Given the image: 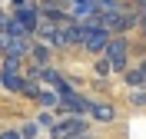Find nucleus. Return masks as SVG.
<instances>
[{
  "instance_id": "0eeeda50",
  "label": "nucleus",
  "mask_w": 146,
  "mask_h": 139,
  "mask_svg": "<svg viewBox=\"0 0 146 139\" xmlns=\"http://www.w3.org/2000/svg\"><path fill=\"white\" fill-rule=\"evenodd\" d=\"M106 40H110V33H106V30H100V27H90V33L83 37V46H86L90 53H103Z\"/></svg>"
},
{
  "instance_id": "6e6552de",
  "label": "nucleus",
  "mask_w": 146,
  "mask_h": 139,
  "mask_svg": "<svg viewBox=\"0 0 146 139\" xmlns=\"http://www.w3.org/2000/svg\"><path fill=\"white\" fill-rule=\"evenodd\" d=\"M0 86L10 93H20V86H23V73H13V70H0Z\"/></svg>"
},
{
  "instance_id": "7ed1b4c3",
  "label": "nucleus",
  "mask_w": 146,
  "mask_h": 139,
  "mask_svg": "<svg viewBox=\"0 0 146 139\" xmlns=\"http://www.w3.org/2000/svg\"><path fill=\"white\" fill-rule=\"evenodd\" d=\"M36 37L43 40V46H50V50H63L66 46V40H63V27H60V23H50V20H40V23H36V30H33Z\"/></svg>"
},
{
  "instance_id": "9b49d317",
  "label": "nucleus",
  "mask_w": 146,
  "mask_h": 139,
  "mask_svg": "<svg viewBox=\"0 0 146 139\" xmlns=\"http://www.w3.org/2000/svg\"><path fill=\"white\" fill-rule=\"evenodd\" d=\"M17 136L20 139H36V123H23V126L17 129Z\"/></svg>"
},
{
  "instance_id": "f03ea898",
  "label": "nucleus",
  "mask_w": 146,
  "mask_h": 139,
  "mask_svg": "<svg viewBox=\"0 0 146 139\" xmlns=\"http://www.w3.org/2000/svg\"><path fill=\"white\" fill-rule=\"evenodd\" d=\"M86 132V119H76V116H66V119H53L50 126V139H80Z\"/></svg>"
},
{
  "instance_id": "f257e3e1",
  "label": "nucleus",
  "mask_w": 146,
  "mask_h": 139,
  "mask_svg": "<svg viewBox=\"0 0 146 139\" xmlns=\"http://www.w3.org/2000/svg\"><path fill=\"white\" fill-rule=\"evenodd\" d=\"M126 56H129V43L123 37H110L106 40V46H103V60L110 63V70L123 73V70H126Z\"/></svg>"
},
{
  "instance_id": "f3484780",
  "label": "nucleus",
  "mask_w": 146,
  "mask_h": 139,
  "mask_svg": "<svg viewBox=\"0 0 146 139\" xmlns=\"http://www.w3.org/2000/svg\"><path fill=\"white\" fill-rule=\"evenodd\" d=\"M13 7H36V0H13Z\"/></svg>"
},
{
  "instance_id": "6ab92c4d",
  "label": "nucleus",
  "mask_w": 146,
  "mask_h": 139,
  "mask_svg": "<svg viewBox=\"0 0 146 139\" xmlns=\"http://www.w3.org/2000/svg\"><path fill=\"white\" fill-rule=\"evenodd\" d=\"M136 23L143 27V33H146V13H136Z\"/></svg>"
},
{
  "instance_id": "1a4fd4ad",
  "label": "nucleus",
  "mask_w": 146,
  "mask_h": 139,
  "mask_svg": "<svg viewBox=\"0 0 146 139\" xmlns=\"http://www.w3.org/2000/svg\"><path fill=\"white\" fill-rule=\"evenodd\" d=\"M90 113H93V119H100V123H113L116 119V109L106 106V103H90Z\"/></svg>"
},
{
  "instance_id": "412c9836",
  "label": "nucleus",
  "mask_w": 146,
  "mask_h": 139,
  "mask_svg": "<svg viewBox=\"0 0 146 139\" xmlns=\"http://www.w3.org/2000/svg\"><path fill=\"white\" fill-rule=\"evenodd\" d=\"M80 139H83V136H80Z\"/></svg>"
},
{
  "instance_id": "4468645a",
  "label": "nucleus",
  "mask_w": 146,
  "mask_h": 139,
  "mask_svg": "<svg viewBox=\"0 0 146 139\" xmlns=\"http://www.w3.org/2000/svg\"><path fill=\"white\" fill-rule=\"evenodd\" d=\"M129 103H133V106H146V93L143 90H133L129 93Z\"/></svg>"
},
{
  "instance_id": "2eb2a0df",
  "label": "nucleus",
  "mask_w": 146,
  "mask_h": 139,
  "mask_svg": "<svg viewBox=\"0 0 146 139\" xmlns=\"http://www.w3.org/2000/svg\"><path fill=\"white\" fill-rule=\"evenodd\" d=\"M40 126H43V129H50V126H53V113H40V119H36V129H40Z\"/></svg>"
},
{
  "instance_id": "9d476101",
  "label": "nucleus",
  "mask_w": 146,
  "mask_h": 139,
  "mask_svg": "<svg viewBox=\"0 0 146 139\" xmlns=\"http://www.w3.org/2000/svg\"><path fill=\"white\" fill-rule=\"evenodd\" d=\"M20 96H30V99H36V96H40V83H36V80H27V76H23V86H20Z\"/></svg>"
},
{
  "instance_id": "423d86ee",
  "label": "nucleus",
  "mask_w": 146,
  "mask_h": 139,
  "mask_svg": "<svg viewBox=\"0 0 146 139\" xmlns=\"http://www.w3.org/2000/svg\"><path fill=\"white\" fill-rule=\"evenodd\" d=\"M30 60H33V70H46L50 66V60H53V50L50 46H43V43H30Z\"/></svg>"
},
{
  "instance_id": "aec40b11",
  "label": "nucleus",
  "mask_w": 146,
  "mask_h": 139,
  "mask_svg": "<svg viewBox=\"0 0 146 139\" xmlns=\"http://www.w3.org/2000/svg\"><path fill=\"white\" fill-rule=\"evenodd\" d=\"M139 73H143V93H146V60L139 63Z\"/></svg>"
},
{
  "instance_id": "f8f14e48",
  "label": "nucleus",
  "mask_w": 146,
  "mask_h": 139,
  "mask_svg": "<svg viewBox=\"0 0 146 139\" xmlns=\"http://www.w3.org/2000/svg\"><path fill=\"white\" fill-rule=\"evenodd\" d=\"M3 70H13V73H20V70H23V60H17V56H3Z\"/></svg>"
},
{
  "instance_id": "ddd939ff",
  "label": "nucleus",
  "mask_w": 146,
  "mask_h": 139,
  "mask_svg": "<svg viewBox=\"0 0 146 139\" xmlns=\"http://www.w3.org/2000/svg\"><path fill=\"white\" fill-rule=\"evenodd\" d=\"M36 99H40L46 109H50V106H56V93H43V90H40V96H36Z\"/></svg>"
},
{
  "instance_id": "20e7f679",
  "label": "nucleus",
  "mask_w": 146,
  "mask_h": 139,
  "mask_svg": "<svg viewBox=\"0 0 146 139\" xmlns=\"http://www.w3.org/2000/svg\"><path fill=\"white\" fill-rule=\"evenodd\" d=\"M90 109V99H83L80 93H70V96H56V113H73L80 119V113Z\"/></svg>"
},
{
  "instance_id": "39448f33",
  "label": "nucleus",
  "mask_w": 146,
  "mask_h": 139,
  "mask_svg": "<svg viewBox=\"0 0 146 139\" xmlns=\"http://www.w3.org/2000/svg\"><path fill=\"white\" fill-rule=\"evenodd\" d=\"M10 17L17 20L20 27L27 30L30 37H33V30H36V23H40V13H36V7H13V13Z\"/></svg>"
},
{
  "instance_id": "a211bd4d",
  "label": "nucleus",
  "mask_w": 146,
  "mask_h": 139,
  "mask_svg": "<svg viewBox=\"0 0 146 139\" xmlns=\"http://www.w3.org/2000/svg\"><path fill=\"white\" fill-rule=\"evenodd\" d=\"M0 139H20V136H17L13 129H7V132H0Z\"/></svg>"
},
{
  "instance_id": "dca6fc26",
  "label": "nucleus",
  "mask_w": 146,
  "mask_h": 139,
  "mask_svg": "<svg viewBox=\"0 0 146 139\" xmlns=\"http://www.w3.org/2000/svg\"><path fill=\"white\" fill-rule=\"evenodd\" d=\"M96 73H100V76L110 73V63H106V60H100V63H96Z\"/></svg>"
}]
</instances>
